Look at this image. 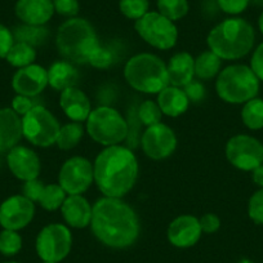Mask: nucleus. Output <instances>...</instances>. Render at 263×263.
Segmentation results:
<instances>
[{
  "label": "nucleus",
  "instance_id": "obj_1",
  "mask_svg": "<svg viewBox=\"0 0 263 263\" xmlns=\"http://www.w3.org/2000/svg\"><path fill=\"white\" fill-rule=\"evenodd\" d=\"M90 229L96 239L112 249L132 247L140 236V219L121 197L103 196L93 204Z\"/></svg>",
  "mask_w": 263,
  "mask_h": 263
},
{
  "label": "nucleus",
  "instance_id": "obj_2",
  "mask_svg": "<svg viewBox=\"0 0 263 263\" xmlns=\"http://www.w3.org/2000/svg\"><path fill=\"white\" fill-rule=\"evenodd\" d=\"M93 176L103 196L123 197L137 182L138 160L128 147L108 146L96 158Z\"/></svg>",
  "mask_w": 263,
  "mask_h": 263
},
{
  "label": "nucleus",
  "instance_id": "obj_3",
  "mask_svg": "<svg viewBox=\"0 0 263 263\" xmlns=\"http://www.w3.org/2000/svg\"><path fill=\"white\" fill-rule=\"evenodd\" d=\"M254 42V29L249 22L240 17L222 21L211 30L206 39L209 49L224 61L245 57L253 49Z\"/></svg>",
  "mask_w": 263,
  "mask_h": 263
},
{
  "label": "nucleus",
  "instance_id": "obj_4",
  "mask_svg": "<svg viewBox=\"0 0 263 263\" xmlns=\"http://www.w3.org/2000/svg\"><path fill=\"white\" fill-rule=\"evenodd\" d=\"M98 45L96 30L87 20L74 17L58 27L55 47L69 62L88 63V58Z\"/></svg>",
  "mask_w": 263,
  "mask_h": 263
},
{
  "label": "nucleus",
  "instance_id": "obj_5",
  "mask_svg": "<svg viewBox=\"0 0 263 263\" xmlns=\"http://www.w3.org/2000/svg\"><path fill=\"white\" fill-rule=\"evenodd\" d=\"M124 78L133 89L147 95H158L169 85L166 63L153 53H140L128 60Z\"/></svg>",
  "mask_w": 263,
  "mask_h": 263
},
{
  "label": "nucleus",
  "instance_id": "obj_6",
  "mask_svg": "<svg viewBox=\"0 0 263 263\" xmlns=\"http://www.w3.org/2000/svg\"><path fill=\"white\" fill-rule=\"evenodd\" d=\"M216 90L222 101L231 105H244L257 97L259 79L250 66L231 65L221 70L217 77Z\"/></svg>",
  "mask_w": 263,
  "mask_h": 263
},
{
  "label": "nucleus",
  "instance_id": "obj_7",
  "mask_svg": "<svg viewBox=\"0 0 263 263\" xmlns=\"http://www.w3.org/2000/svg\"><path fill=\"white\" fill-rule=\"evenodd\" d=\"M85 123L89 137L105 147L120 145L128 137V123L118 110L110 106H100L90 111Z\"/></svg>",
  "mask_w": 263,
  "mask_h": 263
},
{
  "label": "nucleus",
  "instance_id": "obj_8",
  "mask_svg": "<svg viewBox=\"0 0 263 263\" xmlns=\"http://www.w3.org/2000/svg\"><path fill=\"white\" fill-rule=\"evenodd\" d=\"M60 128L55 116L44 106L35 105L26 115L22 116V135L37 147L55 145Z\"/></svg>",
  "mask_w": 263,
  "mask_h": 263
},
{
  "label": "nucleus",
  "instance_id": "obj_9",
  "mask_svg": "<svg viewBox=\"0 0 263 263\" xmlns=\"http://www.w3.org/2000/svg\"><path fill=\"white\" fill-rule=\"evenodd\" d=\"M135 29L147 44L156 49H172L178 40V30L174 22L159 12H147L136 21Z\"/></svg>",
  "mask_w": 263,
  "mask_h": 263
},
{
  "label": "nucleus",
  "instance_id": "obj_10",
  "mask_svg": "<svg viewBox=\"0 0 263 263\" xmlns=\"http://www.w3.org/2000/svg\"><path fill=\"white\" fill-rule=\"evenodd\" d=\"M71 247V231L62 223H50L43 227L35 241V249L43 262L60 263L70 254Z\"/></svg>",
  "mask_w": 263,
  "mask_h": 263
},
{
  "label": "nucleus",
  "instance_id": "obj_11",
  "mask_svg": "<svg viewBox=\"0 0 263 263\" xmlns=\"http://www.w3.org/2000/svg\"><path fill=\"white\" fill-rule=\"evenodd\" d=\"M226 158L240 171L252 172L263 163V145L248 135L234 136L226 143Z\"/></svg>",
  "mask_w": 263,
  "mask_h": 263
},
{
  "label": "nucleus",
  "instance_id": "obj_12",
  "mask_svg": "<svg viewBox=\"0 0 263 263\" xmlns=\"http://www.w3.org/2000/svg\"><path fill=\"white\" fill-rule=\"evenodd\" d=\"M95 181L93 164L83 156H72L61 166L58 184L67 195H82Z\"/></svg>",
  "mask_w": 263,
  "mask_h": 263
},
{
  "label": "nucleus",
  "instance_id": "obj_13",
  "mask_svg": "<svg viewBox=\"0 0 263 263\" xmlns=\"http://www.w3.org/2000/svg\"><path fill=\"white\" fill-rule=\"evenodd\" d=\"M141 145L146 156L153 160H163L176 151V133L166 124H154L145 130Z\"/></svg>",
  "mask_w": 263,
  "mask_h": 263
},
{
  "label": "nucleus",
  "instance_id": "obj_14",
  "mask_svg": "<svg viewBox=\"0 0 263 263\" xmlns=\"http://www.w3.org/2000/svg\"><path fill=\"white\" fill-rule=\"evenodd\" d=\"M35 216V203L25 195H13L0 205V226L4 230L20 231L31 223Z\"/></svg>",
  "mask_w": 263,
  "mask_h": 263
},
{
  "label": "nucleus",
  "instance_id": "obj_15",
  "mask_svg": "<svg viewBox=\"0 0 263 263\" xmlns=\"http://www.w3.org/2000/svg\"><path fill=\"white\" fill-rule=\"evenodd\" d=\"M22 192L32 203L40 204L43 209L49 212L61 209L63 201L67 197L65 190L58 183L44 184L37 178L25 182Z\"/></svg>",
  "mask_w": 263,
  "mask_h": 263
},
{
  "label": "nucleus",
  "instance_id": "obj_16",
  "mask_svg": "<svg viewBox=\"0 0 263 263\" xmlns=\"http://www.w3.org/2000/svg\"><path fill=\"white\" fill-rule=\"evenodd\" d=\"M7 164L12 174L24 182L36 179L42 169L37 154L31 148L20 145L8 151Z\"/></svg>",
  "mask_w": 263,
  "mask_h": 263
},
{
  "label": "nucleus",
  "instance_id": "obj_17",
  "mask_svg": "<svg viewBox=\"0 0 263 263\" xmlns=\"http://www.w3.org/2000/svg\"><path fill=\"white\" fill-rule=\"evenodd\" d=\"M48 85V71L40 65L25 66L14 72L12 88L17 95L35 97L40 95Z\"/></svg>",
  "mask_w": 263,
  "mask_h": 263
},
{
  "label": "nucleus",
  "instance_id": "obj_18",
  "mask_svg": "<svg viewBox=\"0 0 263 263\" xmlns=\"http://www.w3.org/2000/svg\"><path fill=\"white\" fill-rule=\"evenodd\" d=\"M201 227L199 218L191 214H182L171 222L166 231L169 242L179 249L191 248L200 240Z\"/></svg>",
  "mask_w": 263,
  "mask_h": 263
},
{
  "label": "nucleus",
  "instance_id": "obj_19",
  "mask_svg": "<svg viewBox=\"0 0 263 263\" xmlns=\"http://www.w3.org/2000/svg\"><path fill=\"white\" fill-rule=\"evenodd\" d=\"M14 13L25 25L44 26L54 14L53 0H18Z\"/></svg>",
  "mask_w": 263,
  "mask_h": 263
},
{
  "label": "nucleus",
  "instance_id": "obj_20",
  "mask_svg": "<svg viewBox=\"0 0 263 263\" xmlns=\"http://www.w3.org/2000/svg\"><path fill=\"white\" fill-rule=\"evenodd\" d=\"M63 219L72 229H85L90 226L93 205L83 195H67L61 206Z\"/></svg>",
  "mask_w": 263,
  "mask_h": 263
},
{
  "label": "nucleus",
  "instance_id": "obj_21",
  "mask_svg": "<svg viewBox=\"0 0 263 263\" xmlns=\"http://www.w3.org/2000/svg\"><path fill=\"white\" fill-rule=\"evenodd\" d=\"M60 106L65 115L77 123L87 120L92 111L89 98L77 87L67 88L61 92Z\"/></svg>",
  "mask_w": 263,
  "mask_h": 263
},
{
  "label": "nucleus",
  "instance_id": "obj_22",
  "mask_svg": "<svg viewBox=\"0 0 263 263\" xmlns=\"http://www.w3.org/2000/svg\"><path fill=\"white\" fill-rule=\"evenodd\" d=\"M22 135V119L12 108H0V151H9L18 145Z\"/></svg>",
  "mask_w": 263,
  "mask_h": 263
},
{
  "label": "nucleus",
  "instance_id": "obj_23",
  "mask_svg": "<svg viewBox=\"0 0 263 263\" xmlns=\"http://www.w3.org/2000/svg\"><path fill=\"white\" fill-rule=\"evenodd\" d=\"M166 69H168L169 85L184 88L194 80L195 60L187 52L176 53L169 60Z\"/></svg>",
  "mask_w": 263,
  "mask_h": 263
},
{
  "label": "nucleus",
  "instance_id": "obj_24",
  "mask_svg": "<svg viewBox=\"0 0 263 263\" xmlns=\"http://www.w3.org/2000/svg\"><path fill=\"white\" fill-rule=\"evenodd\" d=\"M158 105L163 115L177 118L184 114L189 108L190 100L182 88L168 85L158 93Z\"/></svg>",
  "mask_w": 263,
  "mask_h": 263
},
{
  "label": "nucleus",
  "instance_id": "obj_25",
  "mask_svg": "<svg viewBox=\"0 0 263 263\" xmlns=\"http://www.w3.org/2000/svg\"><path fill=\"white\" fill-rule=\"evenodd\" d=\"M48 71V84L55 90H65L75 87L79 80V72L69 61H57L52 63Z\"/></svg>",
  "mask_w": 263,
  "mask_h": 263
},
{
  "label": "nucleus",
  "instance_id": "obj_26",
  "mask_svg": "<svg viewBox=\"0 0 263 263\" xmlns=\"http://www.w3.org/2000/svg\"><path fill=\"white\" fill-rule=\"evenodd\" d=\"M222 60L212 50L201 53L195 58V77L201 80H211L221 72Z\"/></svg>",
  "mask_w": 263,
  "mask_h": 263
},
{
  "label": "nucleus",
  "instance_id": "obj_27",
  "mask_svg": "<svg viewBox=\"0 0 263 263\" xmlns=\"http://www.w3.org/2000/svg\"><path fill=\"white\" fill-rule=\"evenodd\" d=\"M35 58H36L35 48L24 42H14V44L9 49L8 54L6 55L7 62L13 67H17V69L32 65Z\"/></svg>",
  "mask_w": 263,
  "mask_h": 263
},
{
  "label": "nucleus",
  "instance_id": "obj_28",
  "mask_svg": "<svg viewBox=\"0 0 263 263\" xmlns=\"http://www.w3.org/2000/svg\"><path fill=\"white\" fill-rule=\"evenodd\" d=\"M241 120L248 129L259 130L263 128V100L253 98L242 105Z\"/></svg>",
  "mask_w": 263,
  "mask_h": 263
},
{
  "label": "nucleus",
  "instance_id": "obj_29",
  "mask_svg": "<svg viewBox=\"0 0 263 263\" xmlns=\"http://www.w3.org/2000/svg\"><path fill=\"white\" fill-rule=\"evenodd\" d=\"M83 135H84V128L82 123H77V121L67 123L60 128L55 145L61 150H71L80 142Z\"/></svg>",
  "mask_w": 263,
  "mask_h": 263
},
{
  "label": "nucleus",
  "instance_id": "obj_30",
  "mask_svg": "<svg viewBox=\"0 0 263 263\" xmlns=\"http://www.w3.org/2000/svg\"><path fill=\"white\" fill-rule=\"evenodd\" d=\"M187 0H158V12L171 21H178L189 13Z\"/></svg>",
  "mask_w": 263,
  "mask_h": 263
},
{
  "label": "nucleus",
  "instance_id": "obj_31",
  "mask_svg": "<svg viewBox=\"0 0 263 263\" xmlns=\"http://www.w3.org/2000/svg\"><path fill=\"white\" fill-rule=\"evenodd\" d=\"M22 249V237L18 231L3 230L0 232V254L13 257Z\"/></svg>",
  "mask_w": 263,
  "mask_h": 263
},
{
  "label": "nucleus",
  "instance_id": "obj_32",
  "mask_svg": "<svg viewBox=\"0 0 263 263\" xmlns=\"http://www.w3.org/2000/svg\"><path fill=\"white\" fill-rule=\"evenodd\" d=\"M47 31L43 26H30V25H22V26L16 27L13 32L14 40L17 42H24L27 44L32 45L39 44L43 39L45 37Z\"/></svg>",
  "mask_w": 263,
  "mask_h": 263
},
{
  "label": "nucleus",
  "instance_id": "obj_33",
  "mask_svg": "<svg viewBox=\"0 0 263 263\" xmlns=\"http://www.w3.org/2000/svg\"><path fill=\"white\" fill-rule=\"evenodd\" d=\"M150 3L148 0H120L119 8L120 12L129 20H140L148 12Z\"/></svg>",
  "mask_w": 263,
  "mask_h": 263
},
{
  "label": "nucleus",
  "instance_id": "obj_34",
  "mask_svg": "<svg viewBox=\"0 0 263 263\" xmlns=\"http://www.w3.org/2000/svg\"><path fill=\"white\" fill-rule=\"evenodd\" d=\"M138 118L146 126H151L154 124L160 123L161 118H163V112H161L158 102L147 100L138 108Z\"/></svg>",
  "mask_w": 263,
  "mask_h": 263
},
{
  "label": "nucleus",
  "instance_id": "obj_35",
  "mask_svg": "<svg viewBox=\"0 0 263 263\" xmlns=\"http://www.w3.org/2000/svg\"><path fill=\"white\" fill-rule=\"evenodd\" d=\"M248 214L254 223L263 224V189H259L250 196Z\"/></svg>",
  "mask_w": 263,
  "mask_h": 263
},
{
  "label": "nucleus",
  "instance_id": "obj_36",
  "mask_svg": "<svg viewBox=\"0 0 263 263\" xmlns=\"http://www.w3.org/2000/svg\"><path fill=\"white\" fill-rule=\"evenodd\" d=\"M114 62V54L107 48L98 45L88 58V63L96 69H107Z\"/></svg>",
  "mask_w": 263,
  "mask_h": 263
},
{
  "label": "nucleus",
  "instance_id": "obj_37",
  "mask_svg": "<svg viewBox=\"0 0 263 263\" xmlns=\"http://www.w3.org/2000/svg\"><path fill=\"white\" fill-rule=\"evenodd\" d=\"M53 7H54V13L69 18L77 17L80 9L78 0H53Z\"/></svg>",
  "mask_w": 263,
  "mask_h": 263
},
{
  "label": "nucleus",
  "instance_id": "obj_38",
  "mask_svg": "<svg viewBox=\"0 0 263 263\" xmlns=\"http://www.w3.org/2000/svg\"><path fill=\"white\" fill-rule=\"evenodd\" d=\"M218 7L222 12L231 16L242 13L249 6L250 0H217Z\"/></svg>",
  "mask_w": 263,
  "mask_h": 263
},
{
  "label": "nucleus",
  "instance_id": "obj_39",
  "mask_svg": "<svg viewBox=\"0 0 263 263\" xmlns=\"http://www.w3.org/2000/svg\"><path fill=\"white\" fill-rule=\"evenodd\" d=\"M14 44L13 32L7 26L0 24V58H6L9 49Z\"/></svg>",
  "mask_w": 263,
  "mask_h": 263
},
{
  "label": "nucleus",
  "instance_id": "obj_40",
  "mask_svg": "<svg viewBox=\"0 0 263 263\" xmlns=\"http://www.w3.org/2000/svg\"><path fill=\"white\" fill-rule=\"evenodd\" d=\"M35 106V103L32 102L31 97H26V96L17 95L16 97L12 100V110L20 116H25L32 107Z\"/></svg>",
  "mask_w": 263,
  "mask_h": 263
},
{
  "label": "nucleus",
  "instance_id": "obj_41",
  "mask_svg": "<svg viewBox=\"0 0 263 263\" xmlns=\"http://www.w3.org/2000/svg\"><path fill=\"white\" fill-rule=\"evenodd\" d=\"M199 222H200L201 231L205 232V234H214L221 227V219L218 218L217 214L213 213L204 214L201 218H199Z\"/></svg>",
  "mask_w": 263,
  "mask_h": 263
},
{
  "label": "nucleus",
  "instance_id": "obj_42",
  "mask_svg": "<svg viewBox=\"0 0 263 263\" xmlns=\"http://www.w3.org/2000/svg\"><path fill=\"white\" fill-rule=\"evenodd\" d=\"M250 69L259 79V82H263V43H260L253 52L252 60H250Z\"/></svg>",
  "mask_w": 263,
  "mask_h": 263
},
{
  "label": "nucleus",
  "instance_id": "obj_43",
  "mask_svg": "<svg viewBox=\"0 0 263 263\" xmlns=\"http://www.w3.org/2000/svg\"><path fill=\"white\" fill-rule=\"evenodd\" d=\"M184 92H186L190 101H200L205 95L203 85L199 82H194V80L184 87Z\"/></svg>",
  "mask_w": 263,
  "mask_h": 263
},
{
  "label": "nucleus",
  "instance_id": "obj_44",
  "mask_svg": "<svg viewBox=\"0 0 263 263\" xmlns=\"http://www.w3.org/2000/svg\"><path fill=\"white\" fill-rule=\"evenodd\" d=\"M252 178L257 186H259L260 189H263V164L262 165L257 166L254 171H252Z\"/></svg>",
  "mask_w": 263,
  "mask_h": 263
},
{
  "label": "nucleus",
  "instance_id": "obj_45",
  "mask_svg": "<svg viewBox=\"0 0 263 263\" xmlns=\"http://www.w3.org/2000/svg\"><path fill=\"white\" fill-rule=\"evenodd\" d=\"M258 27H259V31L262 32V35H263V12L260 13L259 18H258Z\"/></svg>",
  "mask_w": 263,
  "mask_h": 263
},
{
  "label": "nucleus",
  "instance_id": "obj_46",
  "mask_svg": "<svg viewBox=\"0 0 263 263\" xmlns=\"http://www.w3.org/2000/svg\"><path fill=\"white\" fill-rule=\"evenodd\" d=\"M4 263H20V262H14V260H9V262H4Z\"/></svg>",
  "mask_w": 263,
  "mask_h": 263
},
{
  "label": "nucleus",
  "instance_id": "obj_47",
  "mask_svg": "<svg viewBox=\"0 0 263 263\" xmlns=\"http://www.w3.org/2000/svg\"><path fill=\"white\" fill-rule=\"evenodd\" d=\"M43 263H57V262H43Z\"/></svg>",
  "mask_w": 263,
  "mask_h": 263
},
{
  "label": "nucleus",
  "instance_id": "obj_48",
  "mask_svg": "<svg viewBox=\"0 0 263 263\" xmlns=\"http://www.w3.org/2000/svg\"><path fill=\"white\" fill-rule=\"evenodd\" d=\"M262 145H263V143H262Z\"/></svg>",
  "mask_w": 263,
  "mask_h": 263
}]
</instances>
